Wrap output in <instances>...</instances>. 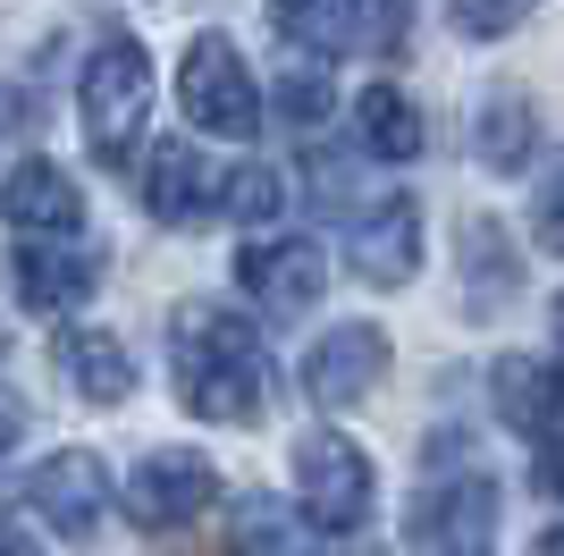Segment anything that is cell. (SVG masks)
<instances>
[{"mask_svg": "<svg viewBox=\"0 0 564 556\" xmlns=\"http://www.w3.org/2000/svg\"><path fill=\"white\" fill-rule=\"evenodd\" d=\"M0 220H9L18 236H76V228H85V194H76L68 169L25 161L18 178L0 185Z\"/></svg>", "mask_w": 564, "mask_h": 556, "instance_id": "7c38bea8", "label": "cell"}, {"mask_svg": "<svg viewBox=\"0 0 564 556\" xmlns=\"http://www.w3.org/2000/svg\"><path fill=\"white\" fill-rule=\"evenodd\" d=\"M261 110H279V127H295V136H312V127H329V68H312V60H295V68L279 76V93H270Z\"/></svg>", "mask_w": 564, "mask_h": 556, "instance_id": "44dd1931", "label": "cell"}, {"mask_svg": "<svg viewBox=\"0 0 564 556\" xmlns=\"http://www.w3.org/2000/svg\"><path fill=\"white\" fill-rule=\"evenodd\" d=\"M219 498V472L212 456H186V447H152L127 481V523L135 532H186L194 514Z\"/></svg>", "mask_w": 564, "mask_h": 556, "instance_id": "5b68a950", "label": "cell"}, {"mask_svg": "<svg viewBox=\"0 0 564 556\" xmlns=\"http://www.w3.org/2000/svg\"><path fill=\"white\" fill-rule=\"evenodd\" d=\"M169 346H177V396H186L194 421H219V430H245L270 405V371H261L253 329L219 312V303H177L169 312Z\"/></svg>", "mask_w": 564, "mask_h": 556, "instance_id": "6da1fadb", "label": "cell"}, {"mask_svg": "<svg viewBox=\"0 0 564 556\" xmlns=\"http://www.w3.org/2000/svg\"><path fill=\"white\" fill-rule=\"evenodd\" d=\"M228 556H321V539H312L286 506L253 498V506L236 514V548H228Z\"/></svg>", "mask_w": 564, "mask_h": 556, "instance_id": "ffe728a7", "label": "cell"}, {"mask_svg": "<svg viewBox=\"0 0 564 556\" xmlns=\"http://www.w3.org/2000/svg\"><path fill=\"white\" fill-rule=\"evenodd\" d=\"M388 371V338L371 321H337L321 346L304 354V396L321 414H346L354 396H371V379Z\"/></svg>", "mask_w": 564, "mask_h": 556, "instance_id": "30bf717a", "label": "cell"}, {"mask_svg": "<svg viewBox=\"0 0 564 556\" xmlns=\"http://www.w3.org/2000/svg\"><path fill=\"white\" fill-rule=\"evenodd\" d=\"M531 245H540V254H556V261H564V169H556V178H547L540 211H531Z\"/></svg>", "mask_w": 564, "mask_h": 556, "instance_id": "d4e9b609", "label": "cell"}, {"mask_svg": "<svg viewBox=\"0 0 564 556\" xmlns=\"http://www.w3.org/2000/svg\"><path fill=\"white\" fill-rule=\"evenodd\" d=\"M0 363H9V329H0Z\"/></svg>", "mask_w": 564, "mask_h": 556, "instance_id": "f546056e", "label": "cell"}, {"mask_svg": "<svg viewBox=\"0 0 564 556\" xmlns=\"http://www.w3.org/2000/svg\"><path fill=\"white\" fill-rule=\"evenodd\" d=\"M295 489H304V523L312 532H354L362 514H371V463L346 430H312L295 447Z\"/></svg>", "mask_w": 564, "mask_h": 556, "instance_id": "277c9868", "label": "cell"}, {"mask_svg": "<svg viewBox=\"0 0 564 556\" xmlns=\"http://www.w3.org/2000/svg\"><path fill=\"white\" fill-rule=\"evenodd\" d=\"M25 506L43 514L59 539H94L101 514H110V472H101L94 447H68V456L34 463V481H25Z\"/></svg>", "mask_w": 564, "mask_h": 556, "instance_id": "ba28073f", "label": "cell"}, {"mask_svg": "<svg viewBox=\"0 0 564 556\" xmlns=\"http://www.w3.org/2000/svg\"><path fill=\"white\" fill-rule=\"evenodd\" d=\"M447 556H480V548H447Z\"/></svg>", "mask_w": 564, "mask_h": 556, "instance_id": "4dcf8cb0", "label": "cell"}, {"mask_svg": "<svg viewBox=\"0 0 564 556\" xmlns=\"http://www.w3.org/2000/svg\"><path fill=\"white\" fill-rule=\"evenodd\" d=\"M236 278H245L261 321H304L312 296H321V245L312 236H253L236 254Z\"/></svg>", "mask_w": 564, "mask_h": 556, "instance_id": "8992f818", "label": "cell"}, {"mask_svg": "<svg viewBox=\"0 0 564 556\" xmlns=\"http://www.w3.org/2000/svg\"><path fill=\"white\" fill-rule=\"evenodd\" d=\"M18 439H25V405H18V396H0V456H9Z\"/></svg>", "mask_w": 564, "mask_h": 556, "instance_id": "484cf974", "label": "cell"}, {"mask_svg": "<svg viewBox=\"0 0 564 556\" xmlns=\"http://www.w3.org/2000/svg\"><path fill=\"white\" fill-rule=\"evenodd\" d=\"M531 489H540V498H556V506H564V414L547 421L540 439H531Z\"/></svg>", "mask_w": 564, "mask_h": 556, "instance_id": "cb8c5ba5", "label": "cell"}, {"mask_svg": "<svg viewBox=\"0 0 564 556\" xmlns=\"http://www.w3.org/2000/svg\"><path fill=\"white\" fill-rule=\"evenodd\" d=\"M0 556H34V539H25V532H0Z\"/></svg>", "mask_w": 564, "mask_h": 556, "instance_id": "4316f807", "label": "cell"}, {"mask_svg": "<svg viewBox=\"0 0 564 556\" xmlns=\"http://www.w3.org/2000/svg\"><path fill=\"white\" fill-rule=\"evenodd\" d=\"M59 363H68L76 396H94V405H127V396H135V363H127V346L101 338V329H76L68 346H59Z\"/></svg>", "mask_w": 564, "mask_h": 556, "instance_id": "e0dca14e", "label": "cell"}, {"mask_svg": "<svg viewBox=\"0 0 564 556\" xmlns=\"http://www.w3.org/2000/svg\"><path fill=\"white\" fill-rule=\"evenodd\" d=\"M522 296V254L497 220H464V321H497Z\"/></svg>", "mask_w": 564, "mask_h": 556, "instance_id": "9a60e30c", "label": "cell"}, {"mask_svg": "<svg viewBox=\"0 0 564 556\" xmlns=\"http://www.w3.org/2000/svg\"><path fill=\"white\" fill-rule=\"evenodd\" d=\"M531 9H540V0H447L455 34H471V43H497V34H514Z\"/></svg>", "mask_w": 564, "mask_h": 556, "instance_id": "603a6c76", "label": "cell"}, {"mask_svg": "<svg viewBox=\"0 0 564 556\" xmlns=\"http://www.w3.org/2000/svg\"><path fill=\"white\" fill-rule=\"evenodd\" d=\"M94 278H101V254L76 236H18V254H9V287H18L25 312H68V303L94 296Z\"/></svg>", "mask_w": 564, "mask_h": 556, "instance_id": "9c48e42d", "label": "cell"}, {"mask_svg": "<svg viewBox=\"0 0 564 556\" xmlns=\"http://www.w3.org/2000/svg\"><path fill=\"white\" fill-rule=\"evenodd\" d=\"M143 101H152V60H143L135 34H101L94 60H85V85H76V110H85V143L94 161H127L143 136Z\"/></svg>", "mask_w": 564, "mask_h": 556, "instance_id": "7a4b0ae2", "label": "cell"}, {"mask_svg": "<svg viewBox=\"0 0 564 556\" xmlns=\"http://www.w3.org/2000/svg\"><path fill=\"white\" fill-rule=\"evenodd\" d=\"M540 556H564V532H547V539H540Z\"/></svg>", "mask_w": 564, "mask_h": 556, "instance_id": "83f0119b", "label": "cell"}, {"mask_svg": "<svg viewBox=\"0 0 564 556\" xmlns=\"http://www.w3.org/2000/svg\"><path fill=\"white\" fill-rule=\"evenodd\" d=\"M489 396H497V421L514 430V439H540L547 421L564 414V363L547 354H506L489 371Z\"/></svg>", "mask_w": 564, "mask_h": 556, "instance_id": "4fadbf2b", "label": "cell"}, {"mask_svg": "<svg viewBox=\"0 0 564 556\" xmlns=\"http://www.w3.org/2000/svg\"><path fill=\"white\" fill-rule=\"evenodd\" d=\"M346 261L362 287H404L422 270V203L413 194H388V203H362L346 220Z\"/></svg>", "mask_w": 564, "mask_h": 556, "instance_id": "52a82bcc", "label": "cell"}, {"mask_svg": "<svg viewBox=\"0 0 564 556\" xmlns=\"http://www.w3.org/2000/svg\"><path fill=\"white\" fill-rule=\"evenodd\" d=\"M556 363H564V296H556Z\"/></svg>", "mask_w": 564, "mask_h": 556, "instance_id": "f1b7e54d", "label": "cell"}, {"mask_svg": "<svg viewBox=\"0 0 564 556\" xmlns=\"http://www.w3.org/2000/svg\"><path fill=\"white\" fill-rule=\"evenodd\" d=\"M489 514H497V498H489V481L471 472L464 489H422V506H413V539H447V532H464V548H480V532H489Z\"/></svg>", "mask_w": 564, "mask_h": 556, "instance_id": "ac0fdd59", "label": "cell"}, {"mask_svg": "<svg viewBox=\"0 0 564 556\" xmlns=\"http://www.w3.org/2000/svg\"><path fill=\"white\" fill-rule=\"evenodd\" d=\"M279 203H286V185H279V169H261V161L219 178V220H279Z\"/></svg>", "mask_w": 564, "mask_h": 556, "instance_id": "7402d4cb", "label": "cell"}, {"mask_svg": "<svg viewBox=\"0 0 564 556\" xmlns=\"http://www.w3.org/2000/svg\"><path fill=\"white\" fill-rule=\"evenodd\" d=\"M471 152H480V169H497V178H522V169H531V152H540V110H531L514 85H497L489 101H480Z\"/></svg>", "mask_w": 564, "mask_h": 556, "instance_id": "2e32d148", "label": "cell"}, {"mask_svg": "<svg viewBox=\"0 0 564 556\" xmlns=\"http://www.w3.org/2000/svg\"><path fill=\"white\" fill-rule=\"evenodd\" d=\"M143 194H152V211H161L169 228H212L219 220V169L194 152L186 136L152 143V169H143Z\"/></svg>", "mask_w": 564, "mask_h": 556, "instance_id": "8fae6325", "label": "cell"}, {"mask_svg": "<svg viewBox=\"0 0 564 556\" xmlns=\"http://www.w3.org/2000/svg\"><path fill=\"white\" fill-rule=\"evenodd\" d=\"M177 101H186V127L228 136V143H245L261 127V85H253V68H245V51H236L228 34H194L186 43V60H177Z\"/></svg>", "mask_w": 564, "mask_h": 556, "instance_id": "3957f363", "label": "cell"}, {"mask_svg": "<svg viewBox=\"0 0 564 556\" xmlns=\"http://www.w3.org/2000/svg\"><path fill=\"white\" fill-rule=\"evenodd\" d=\"M362 143H371L379 161H413V152H422V110H413L404 85H371L362 93Z\"/></svg>", "mask_w": 564, "mask_h": 556, "instance_id": "d6986e66", "label": "cell"}, {"mask_svg": "<svg viewBox=\"0 0 564 556\" xmlns=\"http://www.w3.org/2000/svg\"><path fill=\"white\" fill-rule=\"evenodd\" d=\"M295 43L321 51H397L404 43V0H312Z\"/></svg>", "mask_w": 564, "mask_h": 556, "instance_id": "5bb4252c", "label": "cell"}]
</instances>
